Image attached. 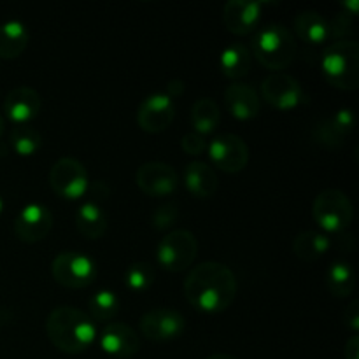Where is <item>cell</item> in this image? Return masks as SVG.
Returning a JSON list of instances; mask_svg holds the SVG:
<instances>
[{
  "label": "cell",
  "mask_w": 359,
  "mask_h": 359,
  "mask_svg": "<svg viewBox=\"0 0 359 359\" xmlns=\"http://www.w3.org/2000/svg\"><path fill=\"white\" fill-rule=\"evenodd\" d=\"M262 97L270 107L277 111H293L305 100L300 81L284 72H273L263 81Z\"/></svg>",
  "instance_id": "30bf717a"
},
{
  "label": "cell",
  "mask_w": 359,
  "mask_h": 359,
  "mask_svg": "<svg viewBox=\"0 0 359 359\" xmlns=\"http://www.w3.org/2000/svg\"><path fill=\"white\" fill-rule=\"evenodd\" d=\"M330 27V37H335L339 41H347V37L354 34L353 16L346 13H339L328 21Z\"/></svg>",
  "instance_id": "4dcf8cb0"
},
{
  "label": "cell",
  "mask_w": 359,
  "mask_h": 359,
  "mask_svg": "<svg viewBox=\"0 0 359 359\" xmlns=\"http://www.w3.org/2000/svg\"><path fill=\"white\" fill-rule=\"evenodd\" d=\"M30 35L25 23L18 20L6 21L0 25V58L14 60L27 49Z\"/></svg>",
  "instance_id": "603a6c76"
},
{
  "label": "cell",
  "mask_w": 359,
  "mask_h": 359,
  "mask_svg": "<svg viewBox=\"0 0 359 359\" xmlns=\"http://www.w3.org/2000/svg\"><path fill=\"white\" fill-rule=\"evenodd\" d=\"M184 294L196 311L205 314L224 312L237 297V277L219 262L200 263L186 277Z\"/></svg>",
  "instance_id": "6da1fadb"
},
{
  "label": "cell",
  "mask_w": 359,
  "mask_h": 359,
  "mask_svg": "<svg viewBox=\"0 0 359 359\" xmlns=\"http://www.w3.org/2000/svg\"><path fill=\"white\" fill-rule=\"evenodd\" d=\"M88 309H90V318L95 321L107 323L118 316L119 309H121V302H119L118 294L114 291L102 290L97 291L93 297L88 302Z\"/></svg>",
  "instance_id": "83f0119b"
},
{
  "label": "cell",
  "mask_w": 359,
  "mask_h": 359,
  "mask_svg": "<svg viewBox=\"0 0 359 359\" xmlns=\"http://www.w3.org/2000/svg\"><path fill=\"white\" fill-rule=\"evenodd\" d=\"M354 207L340 189H325L312 202V219L328 233H340L353 223Z\"/></svg>",
  "instance_id": "5b68a950"
},
{
  "label": "cell",
  "mask_w": 359,
  "mask_h": 359,
  "mask_svg": "<svg viewBox=\"0 0 359 359\" xmlns=\"http://www.w3.org/2000/svg\"><path fill=\"white\" fill-rule=\"evenodd\" d=\"M51 276L67 290H84L97 277V266L90 256L77 251H63L51 263Z\"/></svg>",
  "instance_id": "52a82bcc"
},
{
  "label": "cell",
  "mask_w": 359,
  "mask_h": 359,
  "mask_svg": "<svg viewBox=\"0 0 359 359\" xmlns=\"http://www.w3.org/2000/svg\"><path fill=\"white\" fill-rule=\"evenodd\" d=\"M181 217V210H179L177 203H163L158 207L151 216V224L156 231H167L174 226Z\"/></svg>",
  "instance_id": "f546056e"
},
{
  "label": "cell",
  "mask_w": 359,
  "mask_h": 359,
  "mask_svg": "<svg viewBox=\"0 0 359 359\" xmlns=\"http://www.w3.org/2000/svg\"><path fill=\"white\" fill-rule=\"evenodd\" d=\"M316 139H318L319 144H323V146L326 147H339L342 146L344 140H346L335 128H333L330 119H325V121L319 123L318 128H316Z\"/></svg>",
  "instance_id": "1f68e13d"
},
{
  "label": "cell",
  "mask_w": 359,
  "mask_h": 359,
  "mask_svg": "<svg viewBox=\"0 0 359 359\" xmlns=\"http://www.w3.org/2000/svg\"><path fill=\"white\" fill-rule=\"evenodd\" d=\"M344 323L349 330H353L354 335L359 330V304L356 300L351 302L349 305L346 307V312H344Z\"/></svg>",
  "instance_id": "e575fe53"
},
{
  "label": "cell",
  "mask_w": 359,
  "mask_h": 359,
  "mask_svg": "<svg viewBox=\"0 0 359 359\" xmlns=\"http://www.w3.org/2000/svg\"><path fill=\"white\" fill-rule=\"evenodd\" d=\"M184 184L186 189L191 193L195 198L207 200L216 195L219 188L217 174L209 163L205 161H191L184 168Z\"/></svg>",
  "instance_id": "d6986e66"
},
{
  "label": "cell",
  "mask_w": 359,
  "mask_h": 359,
  "mask_svg": "<svg viewBox=\"0 0 359 359\" xmlns=\"http://www.w3.org/2000/svg\"><path fill=\"white\" fill-rule=\"evenodd\" d=\"M154 283V269L147 262H135L125 270V284L130 291L142 293Z\"/></svg>",
  "instance_id": "f1b7e54d"
},
{
  "label": "cell",
  "mask_w": 359,
  "mask_h": 359,
  "mask_svg": "<svg viewBox=\"0 0 359 359\" xmlns=\"http://www.w3.org/2000/svg\"><path fill=\"white\" fill-rule=\"evenodd\" d=\"M2 210H4V200L2 196H0V214H2Z\"/></svg>",
  "instance_id": "b9f144b4"
},
{
  "label": "cell",
  "mask_w": 359,
  "mask_h": 359,
  "mask_svg": "<svg viewBox=\"0 0 359 359\" xmlns=\"http://www.w3.org/2000/svg\"><path fill=\"white\" fill-rule=\"evenodd\" d=\"M182 93H184V83H182L181 79H172V81H168L167 88H165V95H167L168 98H172V100H175V98L181 97Z\"/></svg>",
  "instance_id": "d590c367"
},
{
  "label": "cell",
  "mask_w": 359,
  "mask_h": 359,
  "mask_svg": "<svg viewBox=\"0 0 359 359\" xmlns=\"http://www.w3.org/2000/svg\"><path fill=\"white\" fill-rule=\"evenodd\" d=\"M49 186L60 198L79 200L90 189L88 170L79 160L63 156L49 170Z\"/></svg>",
  "instance_id": "ba28073f"
},
{
  "label": "cell",
  "mask_w": 359,
  "mask_h": 359,
  "mask_svg": "<svg viewBox=\"0 0 359 359\" xmlns=\"http://www.w3.org/2000/svg\"><path fill=\"white\" fill-rule=\"evenodd\" d=\"M42 146V135L32 125H14L9 133V147L18 156H34Z\"/></svg>",
  "instance_id": "4316f807"
},
{
  "label": "cell",
  "mask_w": 359,
  "mask_h": 359,
  "mask_svg": "<svg viewBox=\"0 0 359 359\" xmlns=\"http://www.w3.org/2000/svg\"><path fill=\"white\" fill-rule=\"evenodd\" d=\"M46 335L62 353L79 354L93 346L97 326L86 312L70 305H60L46 319Z\"/></svg>",
  "instance_id": "7a4b0ae2"
},
{
  "label": "cell",
  "mask_w": 359,
  "mask_h": 359,
  "mask_svg": "<svg viewBox=\"0 0 359 359\" xmlns=\"http://www.w3.org/2000/svg\"><path fill=\"white\" fill-rule=\"evenodd\" d=\"M332 249V238L323 231H302L293 241V252L302 262H318Z\"/></svg>",
  "instance_id": "7402d4cb"
},
{
  "label": "cell",
  "mask_w": 359,
  "mask_h": 359,
  "mask_svg": "<svg viewBox=\"0 0 359 359\" xmlns=\"http://www.w3.org/2000/svg\"><path fill=\"white\" fill-rule=\"evenodd\" d=\"M328 119L333 125V128H335L344 139H347V137L351 135V132L354 130V112L351 111V109H340V111H337L335 114Z\"/></svg>",
  "instance_id": "d6a6232c"
},
{
  "label": "cell",
  "mask_w": 359,
  "mask_h": 359,
  "mask_svg": "<svg viewBox=\"0 0 359 359\" xmlns=\"http://www.w3.org/2000/svg\"><path fill=\"white\" fill-rule=\"evenodd\" d=\"M181 147L189 156H200V154H203L207 151V140L205 137L196 132L186 133L181 139Z\"/></svg>",
  "instance_id": "836d02e7"
},
{
  "label": "cell",
  "mask_w": 359,
  "mask_h": 359,
  "mask_svg": "<svg viewBox=\"0 0 359 359\" xmlns=\"http://www.w3.org/2000/svg\"><path fill=\"white\" fill-rule=\"evenodd\" d=\"M135 182L144 195L163 198V196H170L179 188V175L168 163L147 161L140 165L137 170Z\"/></svg>",
  "instance_id": "7c38bea8"
},
{
  "label": "cell",
  "mask_w": 359,
  "mask_h": 359,
  "mask_svg": "<svg viewBox=\"0 0 359 359\" xmlns=\"http://www.w3.org/2000/svg\"><path fill=\"white\" fill-rule=\"evenodd\" d=\"M207 359H237V358L231 356V354H212V356H209Z\"/></svg>",
  "instance_id": "ab89813d"
},
{
  "label": "cell",
  "mask_w": 359,
  "mask_h": 359,
  "mask_svg": "<svg viewBox=\"0 0 359 359\" xmlns=\"http://www.w3.org/2000/svg\"><path fill=\"white\" fill-rule=\"evenodd\" d=\"M249 51L265 69L279 72L294 62L298 44L294 35L284 25L273 23L256 32Z\"/></svg>",
  "instance_id": "3957f363"
},
{
  "label": "cell",
  "mask_w": 359,
  "mask_h": 359,
  "mask_svg": "<svg viewBox=\"0 0 359 359\" xmlns=\"http://www.w3.org/2000/svg\"><path fill=\"white\" fill-rule=\"evenodd\" d=\"M263 6H265L263 2H251V0H230L223 9L224 27L238 37L255 34L262 21Z\"/></svg>",
  "instance_id": "9a60e30c"
},
{
  "label": "cell",
  "mask_w": 359,
  "mask_h": 359,
  "mask_svg": "<svg viewBox=\"0 0 359 359\" xmlns=\"http://www.w3.org/2000/svg\"><path fill=\"white\" fill-rule=\"evenodd\" d=\"M344 356L346 359H359V337L353 335L346 342V347H344Z\"/></svg>",
  "instance_id": "8d00e7d4"
},
{
  "label": "cell",
  "mask_w": 359,
  "mask_h": 359,
  "mask_svg": "<svg viewBox=\"0 0 359 359\" xmlns=\"http://www.w3.org/2000/svg\"><path fill=\"white\" fill-rule=\"evenodd\" d=\"M14 235L25 244L44 241L53 230V214L42 203H28L14 217Z\"/></svg>",
  "instance_id": "4fadbf2b"
},
{
  "label": "cell",
  "mask_w": 359,
  "mask_h": 359,
  "mask_svg": "<svg viewBox=\"0 0 359 359\" xmlns=\"http://www.w3.org/2000/svg\"><path fill=\"white\" fill-rule=\"evenodd\" d=\"M139 330L153 342H170L184 333L186 319L181 312L170 307L153 309L140 318Z\"/></svg>",
  "instance_id": "8fae6325"
},
{
  "label": "cell",
  "mask_w": 359,
  "mask_h": 359,
  "mask_svg": "<svg viewBox=\"0 0 359 359\" xmlns=\"http://www.w3.org/2000/svg\"><path fill=\"white\" fill-rule=\"evenodd\" d=\"M175 102L165 93H153L140 102L137 109V125L146 133H161L175 119Z\"/></svg>",
  "instance_id": "5bb4252c"
},
{
  "label": "cell",
  "mask_w": 359,
  "mask_h": 359,
  "mask_svg": "<svg viewBox=\"0 0 359 359\" xmlns=\"http://www.w3.org/2000/svg\"><path fill=\"white\" fill-rule=\"evenodd\" d=\"M209 158L224 174H238L249 163V146L235 133H221L207 144Z\"/></svg>",
  "instance_id": "9c48e42d"
},
{
  "label": "cell",
  "mask_w": 359,
  "mask_h": 359,
  "mask_svg": "<svg viewBox=\"0 0 359 359\" xmlns=\"http://www.w3.org/2000/svg\"><path fill=\"white\" fill-rule=\"evenodd\" d=\"M224 104L228 112L238 121H251L259 114L262 98L255 88L244 83H233L224 91Z\"/></svg>",
  "instance_id": "ac0fdd59"
},
{
  "label": "cell",
  "mask_w": 359,
  "mask_h": 359,
  "mask_svg": "<svg viewBox=\"0 0 359 359\" xmlns=\"http://www.w3.org/2000/svg\"><path fill=\"white\" fill-rule=\"evenodd\" d=\"M76 226L77 231L84 238H88V241H98L107 231V214L104 212V209L98 203L86 202L77 209Z\"/></svg>",
  "instance_id": "44dd1931"
},
{
  "label": "cell",
  "mask_w": 359,
  "mask_h": 359,
  "mask_svg": "<svg viewBox=\"0 0 359 359\" xmlns=\"http://www.w3.org/2000/svg\"><path fill=\"white\" fill-rule=\"evenodd\" d=\"M326 286L330 293L337 298H347L356 287V273L351 263L335 262L326 272Z\"/></svg>",
  "instance_id": "484cf974"
},
{
  "label": "cell",
  "mask_w": 359,
  "mask_h": 359,
  "mask_svg": "<svg viewBox=\"0 0 359 359\" xmlns=\"http://www.w3.org/2000/svg\"><path fill=\"white\" fill-rule=\"evenodd\" d=\"M4 112L14 125H30L41 112V95L34 88H14L6 95Z\"/></svg>",
  "instance_id": "e0dca14e"
},
{
  "label": "cell",
  "mask_w": 359,
  "mask_h": 359,
  "mask_svg": "<svg viewBox=\"0 0 359 359\" xmlns=\"http://www.w3.org/2000/svg\"><path fill=\"white\" fill-rule=\"evenodd\" d=\"M198 255L196 237L188 230H172L160 241L156 259L167 272L181 273L195 263Z\"/></svg>",
  "instance_id": "8992f818"
},
{
  "label": "cell",
  "mask_w": 359,
  "mask_h": 359,
  "mask_svg": "<svg viewBox=\"0 0 359 359\" xmlns=\"http://www.w3.org/2000/svg\"><path fill=\"white\" fill-rule=\"evenodd\" d=\"M321 70L325 79L333 88L342 91H354L359 86V46L358 42L337 41L326 48L321 58Z\"/></svg>",
  "instance_id": "277c9868"
},
{
  "label": "cell",
  "mask_w": 359,
  "mask_h": 359,
  "mask_svg": "<svg viewBox=\"0 0 359 359\" xmlns=\"http://www.w3.org/2000/svg\"><path fill=\"white\" fill-rule=\"evenodd\" d=\"M91 196H95L91 202L93 203H98V198H107L109 196V188L105 186L104 181H97L93 184V188H91Z\"/></svg>",
  "instance_id": "74e56055"
},
{
  "label": "cell",
  "mask_w": 359,
  "mask_h": 359,
  "mask_svg": "<svg viewBox=\"0 0 359 359\" xmlns=\"http://www.w3.org/2000/svg\"><path fill=\"white\" fill-rule=\"evenodd\" d=\"M189 119H191V126L196 133L203 137L209 135L221 123L219 105L212 98H198L193 104Z\"/></svg>",
  "instance_id": "d4e9b609"
},
{
  "label": "cell",
  "mask_w": 359,
  "mask_h": 359,
  "mask_svg": "<svg viewBox=\"0 0 359 359\" xmlns=\"http://www.w3.org/2000/svg\"><path fill=\"white\" fill-rule=\"evenodd\" d=\"M342 7L346 9V14H349V16H356L359 4H358V0H349V2H344Z\"/></svg>",
  "instance_id": "f35d334b"
},
{
  "label": "cell",
  "mask_w": 359,
  "mask_h": 359,
  "mask_svg": "<svg viewBox=\"0 0 359 359\" xmlns=\"http://www.w3.org/2000/svg\"><path fill=\"white\" fill-rule=\"evenodd\" d=\"M293 25L298 37L307 44L319 46L330 39L328 20L318 11H302L297 14Z\"/></svg>",
  "instance_id": "ffe728a7"
},
{
  "label": "cell",
  "mask_w": 359,
  "mask_h": 359,
  "mask_svg": "<svg viewBox=\"0 0 359 359\" xmlns=\"http://www.w3.org/2000/svg\"><path fill=\"white\" fill-rule=\"evenodd\" d=\"M2 133H4V119L2 116H0V137H2Z\"/></svg>",
  "instance_id": "60d3db41"
},
{
  "label": "cell",
  "mask_w": 359,
  "mask_h": 359,
  "mask_svg": "<svg viewBox=\"0 0 359 359\" xmlns=\"http://www.w3.org/2000/svg\"><path fill=\"white\" fill-rule=\"evenodd\" d=\"M102 351L112 358L128 359L140 349V339L135 330L125 323H109L98 337Z\"/></svg>",
  "instance_id": "2e32d148"
},
{
  "label": "cell",
  "mask_w": 359,
  "mask_h": 359,
  "mask_svg": "<svg viewBox=\"0 0 359 359\" xmlns=\"http://www.w3.org/2000/svg\"><path fill=\"white\" fill-rule=\"evenodd\" d=\"M252 55L244 44H230L223 49L219 56V69L224 77L238 81L251 72Z\"/></svg>",
  "instance_id": "cb8c5ba5"
}]
</instances>
